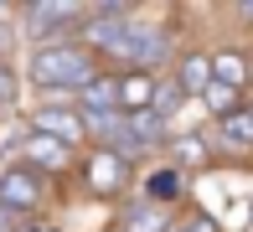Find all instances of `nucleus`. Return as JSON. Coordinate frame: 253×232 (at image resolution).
Returning a JSON list of instances; mask_svg holds the SVG:
<instances>
[{
    "label": "nucleus",
    "instance_id": "obj_1",
    "mask_svg": "<svg viewBox=\"0 0 253 232\" xmlns=\"http://www.w3.org/2000/svg\"><path fill=\"white\" fill-rule=\"evenodd\" d=\"M26 77L31 88H83L88 77H98V62L83 52L78 41H52V46H37V52L26 57Z\"/></svg>",
    "mask_w": 253,
    "mask_h": 232
},
{
    "label": "nucleus",
    "instance_id": "obj_2",
    "mask_svg": "<svg viewBox=\"0 0 253 232\" xmlns=\"http://www.w3.org/2000/svg\"><path fill=\"white\" fill-rule=\"evenodd\" d=\"M16 21L26 26V41H31V52H37V46H52V41H73L78 26L88 21V5H67V0H37V5H21Z\"/></svg>",
    "mask_w": 253,
    "mask_h": 232
},
{
    "label": "nucleus",
    "instance_id": "obj_3",
    "mask_svg": "<svg viewBox=\"0 0 253 232\" xmlns=\"http://www.w3.org/2000/svg\"><path fill=\"white\" fill-rule=\"evenodd\" d=\"M42 201H47V181H42L37 170H26L21 160L0 170V212H10V217L26 222V217L42 212Z\"/></svg>",
    "mask_w": 253,
    "mask_h": 232
},
{
    "label": "nucleus",
    "instance_id": "obj_4",
    "mask_svg": "<svg viewBox=\"0 0 253 232\" xmlns=\"http://www.w3.org/2000/svg\"><path fill=\"white\" fill-rule=\"evenodd\" d=\"M21 165L26 170H37L42 181L47 176H67L73 170V145H62V139H47V134H31L21 139Z\"/></svg>",
    "mask_w": 253,
    "mask_h": 232
},
{
    "label": "nucleus",
    "instance_id": "obj_5",
    "mask_svg": "<svg viewBox=\"0 0 253 232\" xmlns=\"http://www.w3.org/2000/svg\"><path fill=\"white\" fill-rule=\"evenodd\" d=\"M83 176H88V186H93L98 196H119L124 186H129V160H119L114 150L93 145V155L83 160Z\"/></svg>",
    "mask_w": 253,
    "mask_h": 232
},
{
    "label": "nucleus",
    "instance_id": "obj_6",
    "mask_svg": "<svg viewBox=\"0 0 253 232\" xmlns=\"http://www.w3.org/2000/svg\"><path fill=\"white\" fill-rule=\"evenodd\" d=\"M31 134H47V139H62V145H83L88 129H83V114L78 109H31Z\"/></svg>",
    "mask_w": 253,
    "mask_h": 232
},
{
    "label": "nucleus",
    "instance_id": "obj_7",
    "mask_svg": "<svg viewBox=\"0 0 253 232\" xmlns=\"http://www.w3.org/2000/svg\"><path fill=\"white\" fill-rule=\"evenodd\" d=\"M119 109V73H98L78 88V114H114Z\"/></svg>",
    "mask_w": 253,
    "mask_h": 232
},
{
    "label": "nucleus",
    "instance_id": "obj_8",
    "mask_svg": "<svg viewBox=\"0 0 253 232\" xmlns=\"http://www.w3.org/2000/svg\"><path fill=\"white\" fill-rule=\"evenodd\" d=\"M170 83L181 88V98H197V103H202V93L212 88V57H207V52H186Z\"/></svg>",
    "mask_w": 253,
    "mask_h": 232
},
{
    "label": "nucleus",
    "instance_id": "obj_9",
    "mask_svg": "<svg viewBox=\"0 0 253 232\" xmlns=\"http://www.w3.org/2000/svg\"><path fill=\"white\" fill-rule=\"evenodd\" d=\"M155 73H119V114H140L155 103Z\"/></svg>",
    "mask_w": 253,
    "mask_h": 232
},
{
    "label": "nucleus",
    "instance_id": "obj_10",
    "mask_svg": "<svg viewBox=\"0 0 253 232\" xmlns=\"http://www.w3.org/2000/svg\"><path fill=\"white\" fill-rule=\"evenodd\" d=\"M170 227H176V217L166 206H155V201H134L124 212V222H119V232H170Z\"/></svg>",
    "mask_w": 253,
    "mask_h": 232
},
{
    "label": "nucleus",
    "instance_id": "obj_11",
    "mask_svg": "<svg viewBox=\"0 0 253 232\" xmlns=\"http://www.w3.org/2000/svg\"><path fill=\"white\" fill-rule=\"evenodd\" d=\"M207 139L202 134H191V129H181V134H170V160H176V170H197V165H207Z\"/></svg>",
    "mask_w": 253,
    "mask_h": 232
},
{
    "label": "nucleus",
    "instance_id": "obj_12",
    "mask_svg": "<svg viewBox=\"0 0 253 232\" xmlns=\"http://www.w3.org/2000/svg\"><path fill=\"white\" fill-rule=\"evenodd\" d=\"M217 124H222V145H233V150L253 145V103H243L238 114H227V119H217Z\"/></svg>",
    "mask_w": 253,
    "mask_h": 232
},
{
    "label": "nucleus",
    "instance_id": "obj_13",
    "mask_svg": "<svg viewBox=\"0 0 253 232\" xmlns=\"http://www.w3.org/2000/svg\"><path fill=\"white\" fill-rule=\"evenodd\" d=\"M212 83L248 88V57H238V52H217V57H212Z\"/></svg>",
    "mask_w": 253,
    "mask_h": 232
},
{
    "label": "nucleus",
    "instance_id": "obj_14",
    "mask_svg": "<svg viewBox=\"0 0 253 232\" xmlns=\"http://www.w3.org/2000/svg\"><path fill=\"white\" fill-rule=\"evenodd\" d=\"M202 109L212 114V119H227V114L243 109V88H227V83H212L202 93Z\"/></svg>",
    "mask_w": 253,
    "mask_h": 232
},
{
    "label": "nucleus",
    "instance_id": "obj_15",
    "mask_svg": "<svg viewBox=\"0 0 253 232\" xmlns=\"http://www.w3.org/2000/svg\"><path fill=\"white\" fill-rule=\"evenodd\" d=\"M176 191H181V170H176V165H170V170H155V176L145 181V201H155V206L170 201Z\"/></svg>",
    "mask_w": 253,
    "mask_h": 232
},
{
    "label": "nucleus",
    "instance_id": "obj_16",
    "mask_svg": "<svg viewBox=\"0 0 253 232\" xmlns=\"http://www.w3.org/2000/svg\"><path fill=\"white\" fill-rule=\"evenodd\" d=\"M37 109H78V93L73 88H42L37 93Z\"/></svg>",
    "mask_w": 253,
    "mask_h": 232
},
{
    "label": "nucleus",
    "instance_id": "obj_17",
    "mask_svg": "<svg viewBox=\"0 0 253 232\" xmlns=\"http://www.w3.org/2000/svg\"><path fill=\"white\" fill-rule=\"evenodd\" d=\"M16 88H21V83H16V67L0 57V109H10V103H16Z\"/></svg>",
    "mask_w": 253,
    "mask_h": 232
},
{
    "label": "nucleus",
    "instance_id": "obj_18",
    "mask_svg": "<svg viewBox=\"0 0 253 232\" xmlns=\"http://www.w3.org/2000/svg\"><path fill=\"white\" fill-rule=\"evenodd\" d=\"M170 232H222V227H217L207 212H191V217H181V222L170 227Z\"/></svg>",
    "mask_w": 253,
    "mask_h": 232
},
{
    "label": "nucleus",
    "instance_id": "obj_19",
    "mask_svg": "<svg viewBox=\"0 0 253 232\" xmlns=\"http://www.w3.org/2000/svg\"><path fill=\"white\" fill-rule=\"evenodd\" d=\"M21 227V217H10V212H0V232H16Z\"/></svg>",
    "mask_w": 253,
    "mask_h": 232
},
{
    "label": "nucleus",
    "instance_id": "obj_20",
    "mask_svg": "<svg viewBox=\"0 0 253 232\" xmlns=\"http://www.w3.org/2000/svg\"><path fill=\"white\" fill-rule=\"evenodd\" d=\"M238 16H243V21H253V0H248V5H238Z\"/></svg>",
    "mask_w": 253,
    "mask_h": 232
},
{
    "label": "nucleus",
    "instance_id": "obj_21",
    "mask_svg": "<svg viewBox=\"0 0 253 232\" xmlns=\"http://www.w3.org/2000/svg\"><path fill=\"white\" fill-rule=\"evenodd\" d=\"M248 83H253V62H248Z\"/></svg>",
    "mask_w": 253,
    "mask_h": 232
}]
</instances>
